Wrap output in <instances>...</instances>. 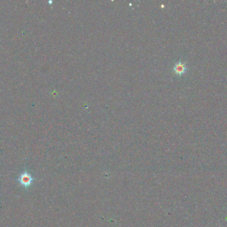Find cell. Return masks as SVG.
<instances>
[{"label":"cell","instance_id":"cell-1","mask_svg":"<svg viewBox=\"0 0 227 227\" xmlns=\"http://www.w3.org/2000/svg\"><path fill=\"white\" fill-rule=\"evenodd\" d=\"M17 181L25 189H29L32 185L34 181V178L27 170H25L17 178Z\"/></svg>","mask_w":227,"mask_h":227},{"label":"cell","instance_id":"cell-2","mask_svg":"<svg viewBox=\"0 0 227 227\" xmlns=\"http://www.w3.org/2000/svg\"><path fill=\"white\" fill-rule=\"evenodd\" d=\"M187 68L185 63H182L181 61H179L178 63H175L173 68V71L175 72V73L178 75H181L185 73V72L187 71Z\"/></svg>","mask_w":227,"mask_h":227}]
</instances>
